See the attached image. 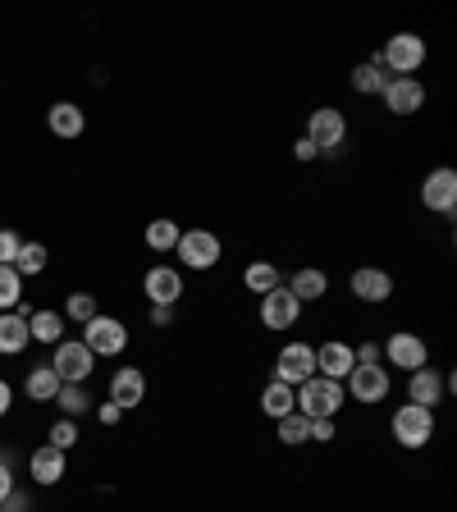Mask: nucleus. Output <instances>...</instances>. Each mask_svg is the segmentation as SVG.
<instances>
[{
    "mask_svg": "<svg viewBox=\"0 0 457 512\" xmlns=\"http://www.w3.org/2000/svg\"><path fill=\"white\" fill-rule=\"evenodd\" d=\"M28 476L37 480V485H60L64 480V453L60 448H51V444L32 448L28 453Z\"/></svg>",
    "mask_w": 457,
    "mask_h": 512,
    "instance_id": "aec40b11",
    "label": "nucleus"
},
{
    "mask_svg": "<svg viewBox=\"0 0 457 512\" xmlns=\"http://www.w3.org/2000/svg\"><path fill=\"white\" fill-rule=\"evenodd\" d=\"M28 334H32V343H46V348H55V343L64 339V316H60V311H51V307L32 311V316H28Z\"/></svg>",
    "mask_w": 457,
    "mask_h": 512,
    "instance_id": "b1692460",
    "label": "nucleus"
},
{
    "mask_svg": "<svg viewBox=\"0 0 457 512\" xmlns=\"http://www.w3.org/2000/svg\"><path fill=\"white\" fill-rule=\"evenodd\" d=\"M151 325H156V330H170V325H174V307H151Z\"/></svg>",
    "mask_w": 457,
    "mask_h": 512,
    "instance_id": "a19ab883",
    "label": "nucleus"
},
{
    "mask_svg": "<svg viewBox=\"0 0 457 512\" xmlns=\"http://www.w3.org/2000/svg\"><path fill=\"white\" fill-rule=\"evenodd\" d=\"M426 60H430V46H426V37H416V32H394V37L380 46V64L389 78H416V69Z\"/></svg>",
    "mask_w": 457,
    "mask_h": 512,
    "instance_id": "f257e3e1",
    "label": "nucleus"
},
{
    "mask_svg": "<svg viewBox=\"0 0 457 512\" xmlns=\"http://www.w3.org/2000/svg\"><path fill=\"white\" fill-rule=\"evenodd\" d=\"M330 439H334V421H330V416L311 421V444H330Z\"/></svg>",
    "mask_w": 457,
    "mask_h": 512,
    "instance_id": "e433bc0d",
    "label": "nucleus"
},
{
    "mask_svg": "<svg viewBox=\"0 0 457 512\" xmlns=\"http://www.w3.org/2000/svg\"><path fill=\"white\" fill-rule=\"evenodd\" d=\"M23 394L32 398V403H55V394H60V375L51 371V366H32L28 375H23Z\"/></svg>",
    "mask_w": 457,
    "mask_h": 512,
    "instance_id": "5701e85b",
    "label": "nucleus"
},
{
    "mask_svg": "<svg viewBox=\"0 0 457 512\" xmlns=\"http://www.w3.org/2000/svg\"><path fill=\"white\" fill-rule=\"evenodd\" d=\"M46 444L60 448V453H69V448L78 444V421H74V416H60V421L51 426V439H46Z\"/></svg>",
    "mask_w": 457,
    "mask_h": 512,
    "instance_id": "72a5a7b5",
    "label": "nucleus"
},
{
    "mask_svg": "<svg viewBox=\"0 0 457 512\" xmlns=\"http://www.w3.org/2000/svg\"><path fill=\"white\" fill-rule=\"evenodd\" d=\"M293 156H298V160H302V165H311V160H320V151H316V147H311V142H307V138H298V142H293Z\"/></svg>",
    "mask_w": 457,
    "mask_h": 512,
    "instance_id": "ea45409f",
    "label": "nucleus"
},
{
    "mask_svg": "<svg viewBox=\"0 0 457 512\" xmlns=\"http://www.w3.org/2000/svg\"><path fill=\"white\" fill-rule=\"evenodd\" d=\"M380 352H384V362L398 366V371H407V375L421 371V366H430V343L416 330H394L380 343Z\"/></svg>",
    "mask_w": 457,
    "mask_h": 512,
    "instance_id": "0eeeda50",
    "label": "nucleus"
},
{
    "mask_svg": "<svg viewBox=\"0 0 457 512\" xmlns=\"http://www.w3.org/2000/svg\"><path fill=\"white\" fill-rule=\"evenodd\" d=\"M293 398H298V412L307 416V421H320V416H339V407L348 403V394H343L339 380H325V375H311V380H302L298 389H293Z\"/></svg>",
    "mask_w": 457,
    "mask_h": 512,
    "instance_id": "f03ea898",
    "label": "nucleus"
},
{
    "mask_svg": "<svg viewBox=\"0 0 457 512\" xmlns=\"http://www.w3.org/2000/svg\"><path fill=\"white\" fill-rule=\"evenodd\" d=\"M14 407V389H10V380H0V416Z\"/></svg>",
    "mask_w": 457,
    "mask_h": 512,
    "instance_id": "37998d69",
    "label": "nucleus"
},
{
    "mask_svg": "<svg viewBox=\"0 0 457 512\" xmlns=\"http://www.w3.org/2000/svg\"><path fill=\"white\" fill-rule=\"evenodd\" d=\"M46 366L60 375V384H87V375L96 371V357L87 352L83 339H60L51 348V362Z\"/></svg>",
    "mask_w": 457,
    "mask_h": 512,
    "instance_id": "423d86ee",
    "label": "nucleus"
},
{
    "mask_svg": "<svg viewBox=\"0 0 457 512\" xmlns=\"http://www.w3.org/2000/svg\"><path fill=\"white\" fill-rule=\"evenodd\" d=\"M343 394L366 407L384 403V398L394 394V375H389V366H352V375L343 380Z\"/></svg>",
    "mask_w": 457,
    "mask_h": 512,
    "instance_id": "6e6552de",
    "label": "nucleus"
},
{
    "mask_svg": "<svg viewBox=\"0 0 457 512\" xmlns=\"http://www.w3.org/2000/svg\"><path fill=\"white\" fill-rule=\"evenodd\" d=\"M23 238L14 229H0V266H14V256H19Z\"/></svg>",
    "mask_w": 457,
    "mask_h": 512,
    "instance_id": "f704fd0d",
    "label": "nucleus"
},
{
    "mask_svg": "<svg viewBox=\"0 0 457 512\" xmlns=\"http://www.w3.org/2000/svg\"><path fill=\"white\" fill-rule=\"evenodd\" d=\"M142 293H147L151 307H179L183 298V275L174 266H151L142 279Z\"/></svg>",
    "mask_w": 457,
    "mask_h": 512,
    "instance_id": "2eb2a0df",
    "label": "nucleus"
},
{
    "mask_svg": "<svg viewBox=\"0 0 457 512\" xmlns=\"http://www.w3.org/2000/svg\"><path fill=\"white\" fill-rule=\"evenodd\" d=\"M298 320H302V302L293 298L284 284L270 288L266 298H261V325H266V330H279V334H284V330H293Z\"/></svg>",
    "mask_w": 457,
    "mask_h": 512,
    "instance_id": "4468645a",
    "label": "nucleus"
},
{
    "mask_svg": "<svg viewBox=\"0 0 457 512\" xmlns=\"http://www.w3.org/2000/svg\"><path fill=\"white\" fill-rule=\"evenodd\" d=\"M389 435H394L403 448H426L430 439H435V412H430V407H416V403L394 407Z\"/></svg>",
    "mask_w": 457,
    "mask_h": 512,
    "instance_id": "20e7f679",
    "label": "nucleus"
},
{
    "mask_svg": "<svg viewBox=\"0 0 457 512\" xmlns=\"http://www.w3.org/2000/svg\"><path fill=\"white\" fill-rule=\"evenodd\" d=\"M23 302V275L14 266H0V311H14Z\"/></svg>",
    "mask_w": 457,
    "mask_h": 512,
    "instance_id": "7c9ffc66",
    "label": "nucleus"
},
{
    "mask_svg": "<svg viewBox=\"0 0 457 512\" xmlns=\"http://www.w3.org/2000/svg\"><path fill=\"white\" fill-rule=\"evenodd\" d=\"M279 284H284V275H279L275 261H252V266L243 270V288H247V293H261V298H266L270 288H279Z\"/></svg>",
    "mask_w": 457,
    "mask_h": 512,
    "instance_id": "a878e982",
    "label": "nucleus"
},
{
    "mask_svg": "<svg viewBox=\"0 0 457 512\" xmlns=\"http://www.w3.org/2000/svg\"><path fill=\"white\" fill-rule=\"evenodd\" d=\"M348 83H352V92H357V96H380L384 83H389V74H384L380 64L366 60V64H357V69H352Z\"/></svg>",
    "mask_w": 457,
    "mask_h": 512,
    "instance_id": "bb28decb",
    "label": "nucleus"
},
{
    "mask_svg": "<svg viewBox=\"0 0 457 512\" xmlns=\"http://www.w3.org/2000/svg\"><path fill=\"white\" fill-rule=\"evenodd\" d=\"M284 288L302 302V307H307V302H320L325 293H330V275H325V270H316V266H302Z\"/></svg>",
    "mask_w": 457,
    "mask_h": 512,
    "instance_id": "412c9836",
    "label": "nucleus"
},
{
    "mask_svg": "<svg viewBox=\"0 0 457 512\" xmlns=\"http://www.w3.org/2000/svg\"><path fill=\"white\" fill-rule=\"evenodd\" d=\"M275 426H279V444H288V448L311 444V421H307V416H302V412H288V416H279Z\"/></svg>",
    "mask_w": 457,
    "mask_h": 512,
    "instance_id": "c756f323",
    "label": "nucleus"
},
{
    "mask_svg": "<svg viewBox=\"0 0 457 512\" xmlns=\"http://www.w3.org/2000/svg\"><path fill=\"white\" fill-rule=\"evenodd\" d=\"M55 403H60L64 416H83L87 407H92V398H87L83 384H60V394H55Z\"/></svg>",
    "mask_w": 457,
    "mask_h": 512,
    "instance_id": "2f4dec72",
    "label": "nucleus"
},
{
    "mask_svg": "<svg viewBox=\"0 0 457 512\" xmlns=\"http://www.w3.org/2000/svg\"><path fill=\"white\" fill-rule=\"evenodd\" d=\"M380 96H384V110H394V115H416V110L426 106V83H421V78H389Z\"/></svg>",
    "mask_w": 457,
    "mask_h": 512,
    "instance_id": "dca6fc26",
    "label": "nucleus"
},
{
    "mask_svg": "<svg viewBox=\"0 0 457 512\" xmlns=\"http://www.w3.org/2000/svg\"><path fill=\"white\" fill-rule=\"evenodd\" d=\"M348 288H352V298L366 302V307H380V302L394 298V275L380 266H357L348 275Z\"/></svg>",
    "mask_w": 457,
    "mask_h": 512,
    "instance_id": "f8f14e48",
    "label": "nucleus"
},
{
    "mask_svg": "<svg viewBox=\"0 0 457 512\" xmlns=\"http://www.w3.org/2000/svg\"><path fill=\"white\" fill-rule=\"evenodd\" d=\"M311 375H316V348H311V343H284L275 357V380L298 389V384L311 380Z\"/></svg>",
    "mask_w": 457,
    "mask_h": 512,
    "instance_id": "ddd939ff",
    "label": "nucleus"
},
{
    "mask_svg": "<svg viewBox=\"0 0 457 512\" xmlns=\"http://www.w3.org/2000/svg\"><path fill=\"white\" fill-rule=\"evenodd\" d=\"M83 343L92 357H119V352L128 348V325L119 316H101V311H96L83 325Z\"/></svg>",
    "mask_w": 457,
    "mask_h": 512,
    "instance_id": "1a4fd4ad",
    "label": "nucleus"
},
{
    "mask_svg": "<svg viewBox=\"0 0 457 512\" xmlns=\"http://www.w3.org/2000/svg\"><path fill=\"white\" fill-rule=\"evenodd\" d=\"M174 256H179L183 270H215L224 256V243H220V234H211V229H183Z\"/></svg>",
    "mask_w": 457,
    "mask_h": 512,
    "instance_id": "7ed1b4c3",
    "label": "nucleus"
},
{
    "mask_svg": "<svg viewBox=\"0 0 457 512\" xmlns=\"http://www.w3.org/2000/svg\"><path fill=\"white\" fill-rule=\"evenodd\" d=\"M352 366H357V362H352V348L343 339H330V343H320V348H316V375H325V380H339L343 384L352 375Z\"/></svg>",
    "mask_w": 457,
    "mask_h": 512,
    "instance_id": "a211bd4d",
    "label": "nucleus"
},
{
    "mask_svg": "<svg viewBox=\"0 0 457 512\" xmlns=\"http://www.w3.org/2000/svg\"><path fill=\"white\" fill-rule=\"evenodd\" d=\"M10 494H14V471H10V462L0 458V503L10 499Z\"/></svg>",
    "mask_w": 457,
    "mask_h": 512,
    "instance_id": "58836bf2",
    "label": "nucleus"
},
{
    "mask_svg": "<svg viewBox=\"0 0 457 512\" xmlns=\"http://www.w3.org/2000/svg\"><path fill=\"white\" fill-rule=\"evenodd\" d=\"M302 138H307L320 156H334V151L343 147V138H348V119H343L339 106H320L307 115V133H302Z\"/></svg>",
    "mask_w": 457,
    "mask_h": 512,
    "instance_id": "39448f33",
    "label": "nucleus"
},
{
    "mask_svg": "<svg viewBox=\"0 0 457 512\" xmlns=\"http://www.w3.org/2000/svg\"><path fill=\"white\" fill-rule=\"evenodd\" d=\"M96 311H101L96 307V293H69V302H64V316L78 320V325H87Z\"/></svg>",
    "mask_w": 457,
    "mask_h": 512,
    "instance_id": "473e14b6",
    "label": "nucleus"
},
{
    "mask_svg": "<svg viewBox=\"0 0 457 512\" xmlns=\"http://www.w3.org/2000/svg\"><path fill=\"white\" fill-rule=\"evenodd\" d=\"M28 320L19 311H0V357H19L28 348Z\"/></svg>",
    "mask_w": 457,
    "mask_h": 512,
    "instance_id": "4be33fe9",
    "label": "nucleus"
},
{
    "mask_svg": "<svg viewBox=\"0 0 457 512\" xmlns=\"http://www.w3.org/2000/svg\"><path fill=\"white\" fill-rule=\"evenodd\" d=\"M179 234H183L179 220H151L142 238H147L151 252H174V247H179Z\"/></svg>",
    "mask_w": 457,
    "mask_h": 512,
    "instance_id": "c85d7f7f",
    "label": "nucleus"
},
{
    "mask_svg": "<svg viewBox=\"0 0 457 512\" xmlns=\"http://www.w3.org/2000/svg\"><path fill=\"white\" fill-rule=\"evenodd\" d=\"M453 389H457V375H444V371H435V366H421V371L407 375V403L430 407V412H435Z\"/></svg>",
    "mask_w": 457,
    "mask_h": 512,
    "instance_id": "9d476101",
    "label": "nucleus"
},
{
    "mask_svg": "<svg viewBox=\"0 0 457 512\" xmlns=\"http://www.w3.org/2000/svg\"><path fill=\"white\" fill-rule=\"evenodd\" d=\"M421 206L435 215H453V206H457V170L453 165H439V170H430L426 179H421Z\"/></svg>",
    "mask_w": 457,
    "mask_h": 512,
    "instance_id": "9b49d317",
    "label": "nucleus"
},
{
    "mask_svg": "<svg viewBox=\"0 0 457 512\" xmlns=\"http://www.w3.org/2000/svg\"><path fill=\"white\" fill-rule=\"evenodd\" d=\"M46 266H51V252H46V243H23V247H19V256H14V270H19L23 279L42 275Z\"/></svg>",
    "mask_w": 457,
    "mask_h": 512,
    "instance_id": "cd10ccee",
    "label": "nucleus"
},
{
    "mask_svg": "<svg viewBox=\"0 0 457 512\" xmlns=\"http://www.w3.org/2000/svg\"><path fill=\"white\" fill-rule=\"evenodd\" d=\"M96 421H101V426H119V421H124V412H119V407L106 398V403L96 407Z\"/></svg>",
    "mask_w": 457,
    "mask_h": 512,
    "instance_id": "4c0bfd02",
    "label": "nucleus"
},
{
    "mask_svg": "<svg viewBox=\"0 0 457 512\" xmlns=\"http://www.w3.org/2000/svg\"><path fill=\"white\" fill-rule=\"evenodd\" d=\"M46 128H51L55 138H64V142L83 138V128H87L83 106H74V101H55V106L46 110Z\"/></svg>",
    "mask_w": 457,
    "mask_h": 512,
    "instance_id": "6ab92c4d",
    "label": "nucleus"
},
{
    "mask_svg": "<svg viewBox=\"0 0 457 512\" xmlns=\"http://www.w3.org/2000/svg\"><path fill=\"white\" fill-rule=\"evenodd\" d=\"M0 512H32V503H28V499H23V494H19V490H14V494H10V499L0 503Z\"/></svg>",
    "mask_w": 457,
    "mask_h": 512,
    "instance_id": "79ce46f5",
    "label": "nucleus"
},
{
    "mask_svg": "<svg viewBox=\"0 0 457 512\" xmlns=\"http://www.w3.org/2000/svg\"><path fill=\"white\" fill-rule=\"evenodd\" d=\"M261 412L270 416V421H279V416L298 412V398H293V384L284 380H270L266 389H261Z\"/></svg>",
    "mask_w": 457,
    "mask_h": 512,
    "instance_id": "393cba45",
    "label": "nucleus"
},
{
    "mask_svg": "<svg viewBox=\"0 0 457 512\" xmlns=\"http://www.w3.org/2000/svg\"><path fill=\"white\" fill-rule=\"evenodd\" d=\"M142 398H147V375H142L138 366H119V371L110 375V403H115L119 412H133Z\"/></svg>",
    "mask_w": 457,
    "mask_h": 512,
    "instance_id": "f3484780",
    "label": "nucleus"
},
{
    "mask_svg": "<svg viewBox=\"0 0 457 512\" xmlns=\"http://www.w3.org/2000/svg\"><path fill=\"white\" fill-rule=\"evenodd\" d=\"M352 362H357V366H380L384 362L380 343H357V348H352Z\"/></svg>",
    "mask_w": 457,
    "mask_h": 512,
    "instance_id": "c9c22d12",
    "label": "nucleus"
}]
</instances>
